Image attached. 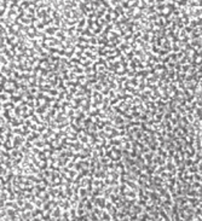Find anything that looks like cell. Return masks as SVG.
Returning a JSON list of instances; mask_svg holds the SVG:
<instances>
[{"instance_id":"obj_1","label":"cell","mask_w":202,"mask_h":221,"mask_svg":"<svg viewBox=\"0 0 202 221\" xmlns=\"http://www.w3.org/2000/svg\"><path fill=\"white\" fill-rule=\"evenodd\" d=\"M197 168H198V172L202 170V161H200V162L197 163Z\"/></svg>"}]
</instances>
